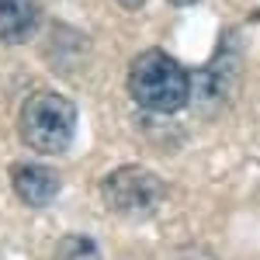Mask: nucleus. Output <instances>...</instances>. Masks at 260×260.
I'll list each match as a JSON object with an SVG mask.
<instances>
[{
	"instance_id": "0eeeda50",
	"label": "nucleus",
	"mask_w": 260,
	"mask_h": 260,
	"mask_svg": "<svg viewBox=\"0 0 260 260\" xmlns=\"http://www.w3.org/2000/svg\"><path fill=\"white\" fill-rule=\"evenodd\" d=\"M121 7H128V11H136V7H142V4H146V0H118Z\"/></svg>"
},
{
	"instance_id": "7ed1b4c3",
	"label": "nucleus",
	"mask_w": 260,
	"mask_h": 260,
	"mask_svg": "<svg viewBox=\"0 0 260 260\" xmlns=\"http://www.w3.org/2000/svg\"><path fill=\"white\" fill-rule=\"evenodd\" d=\"M101 194L108 201V208L121 215V219H146L160 208L163 201V180L146 170V167H118L111 170L104 184H101Z\"/></svg>"
},
{
	"instance_id": "39448f33",
	"label": "nucleus",
	"mask_w": 260,
	"mask_h": 260,
	"mask_svg": "<svg viewBox=\"0 0 260 260\" xmlns=\"http://www.w3.org/2000/svg\"><path fill=\"white\" fill-rule=\"evenodd\" d=\"M14 194H18L24 205H49V201L59 194V174L42 167V163H24L14 170Z\"/></svg>"
},
{
	"instance_id": "f257e3e1",
	"label": "nucleus",
	"mask_w": 260,
	"mask_h": 260,
	"mask_svg": "<svg viewBox=\"0 0 260 260\" xmlns=\"http://www.w3.org/2000/svg\"><path fill=\"white\" fill-rule=\"evenodd\" d=\"M128 94L146 111L174 115L191 98V77L184 73V66L174 56L149 49V52L136 56L132 70H128Z\"/></svg>"
},
{
	"instance_id": "6e6552de",
	"label": "nucleus",
	"mask_w": 260,
	"mask_h": 260,
	"mask_svg": "<svg viewBox=\"0 0 260 260\" xmlns=\"http://www.w3.org/2000/svg\"><path fill=\"white\" fill-rule=\"evenodd\" d=\"M170 4H177V7H191V4H198V0H170Z\"/></svg>"
},
{
	"instance_id": "20e7f679",
	"label": "nucleus",
	"mask_w": 260,
	"mask_h": 260,
	"mask_svg": "<svg viewBox=\"0 0 260 260\" xmlns=\"http://www.w3.org/2000/svg\"><path fill=\"white\" fill-rule=\"evenodd\" d=\"M42 24L39 0H0V42L21 45L28 42Z\"/></svg>"
},
{
	"instance_id": "f03ea898",
	"label": "nucleus",
	"mask_w": 260,
	"mask_h": 260,
	"mask_svg": "<svg viewBox=\"0 0 260 260\" xmlns=\"http://www.w3.org/2000/svg\"><path fill=\"white\" fill-rule=\"evenodd\" d=\"M18 128L24 146H31L35 153H45V156L62 153L70 149L77 132V108L56 90H39L21 104Z\"/></svg>"
},
{
	"instance_id": "423d86ee",
	"label": "nucleus",
	"mask_w": 260,
	"mask_h": 260,
	"mask_svg": "<svg viewBox=\"0 0 260 260\" xmlns=\"http://www.w3.org/2000/svg\"><path fill=\"white\" fill-rule=\"evenodd\" d=\"M52 260H101V250L90 236H66L56 246Z\"/></svg>"
}]
</instances>
